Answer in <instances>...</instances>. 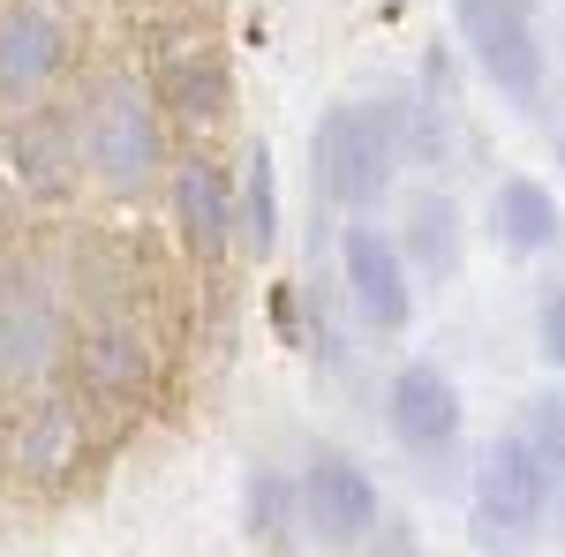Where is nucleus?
<instances>
[{"label":"nucleus","mask_w":565,"mask_h":557,"mask_svg":"<svg viewBox=\"0 0 565 557\" xmlns=\"http://www.w3.org/2000/svg\"><path fill=\"white\" fill-rule=\"evenodd\" d=\"M407 173V98L399 90H370V98H340L317 114L309 129V181L332 212H377Z\"/></svg>","instance_id":"nucleus-1"},{"label":"nucleus","mask_w":565,"mask_h":557,"mask_svg":"<svg viewBox=\"0 0 565 557\" xmlns=\"http://www.w3.org/2000/svg\"><path fill=\"white\" fill-rule=\"evenodd\" d=\"M551 490H558V468L535 452L527 429L490 437L476 452V474H468V543L482 557H521L543 535Z\"/></svg>","instance_id":"nucleus-2"},{"label":"nucleus","mask_w":565,"mask_h":557,"mask_svg":"<svg viewBox=\"0 0 565 557\" xmlns=\"http://www.w3.org/2000/svg\"><path fill=\"white\" fill-rule=\"evenodd\" d=\"M76 151H84V167L98 173L114 196H143V189L167 173V129H159V106H151L129 76L98 84L84 98V114H76Z\"/></svg>","instance_id":"nucleus-3"},{"label":"nucleus","mask_w":565,"mask_h":557,"mask_svg":"<svg viewBox=\"0 0 565 557\" xmlns=\"http://www.w3.org/2000/svg\"><path fill=\"white\" fill-rule=\"evenodd\" d=\"M452 31L468 45L476 76L513 114H535L551 90V53L535 39V0H452Z\"/></svg>","instance_id":"nucleus-4"},{"label":"nucleus","mask_w":565,"mask_h":557,"mask_svg":"<svg viewBox=\"0 0 565 557\" xmlns=\"http://www.w3.org/2000/svg\"><path fill=\"white\" fill-rule=\"evenodd\" d=\"M295 505H302V543H317L324 557H354L362 535L385 519V497H377V474L348 460V452H309V468L295 474Z\"/></svg>","instance_id":"nucleus-5"},{"label":"nucleus","mask_w":565,"mask_h":557,"mask_svg":"<svg viewBox=\"0 0 565 557\" xmlns=\"http://www.w3.org/2000/svg\"><path fill=\"white\" fill-rule=\"evenodd\" d=\"M340 287H348L362 332L399 340V332L415 324V279H407V264L392 249V234L370 226V218H348V226H340Z\"/></svg>","instance_id":"nucleus-6"},{"label":"nucleus","mask_w":565,"mask_h":557,"mask_svg":"<svg viewBox=\"0 0 565 557\" xmlns=\"http://www.w3.org/2000/svg\"><path fill=\"white\" fill-rule=\"evenodd\" d=\"M385 429H392V444L415 452V460L452 452L460 429H468V399L452 385V369H437V362H399L392 385H385Z\"/></svg>","instance_id":"nucleus-7"},{"label":"nucleus","mask_w":565,"mask_h":557,"mask_svg":"<svg viewBox=\"0 0 565 557\" xmlns=\"http://www.w3.org/2000/svg\"><path fill=\"white\" fill-rule=\"evenodd\" d=\"M68 68V23L45 0L0 8V106H39Z\"/></svg>","instance_id":"nucleus-8"},{"label":"nucleus","mask_w":565,"mask_h":557,"mask_svg":"<svg viewBox=\"0 0 565 557\" xmlns=\"http://www.w3.org/2000/svg\"><path fill=\"white\" fill-rule=\"evenodd\" d=\"M392 249L407 264V279H423V287H460V279H468V212L452 204V189L407 196V218H399Z\"/></svg>","instance_id":"nucleus-9"},{"label":"nucleus","mask_w":565,"mask_h":557,"mask_svg":"<svg viewBox=\"0 0 565 557\" xmlns=\"http://www.w3.org/2000/svg\"><path fill=\"white\" fill-rule=\"evenodd\" d=\"M61 354V309L39 271H0V377H39Z\"/></svg>","instance_id":"nucleus-10"},{"label":"nucleus","mask_w":565,"mask_h":557,"mask_svg":"<svg viewBox=\"0 0 565 557\" xmlns=\"http://www.w3.org/2000/svg\"><path fill=\"white\" fill-rule=\"evenodd\" d=\"M490 242H498L505 257H551L565 242L558 196H551L535 173H505V181L490 189Z\"/></svg>","instance_id":"nucleus-11"},{"label":"nucleus","mask_w":565,"mask_h":557,"mask_svg":"<svg viewBox=\"0 0 565 557\" xmlns=\"http://www.w3.org/2000/svg\"><path fill=\"white\" fill-rule=\"evenodd\" d=\"M174 226L196 257H226L234 249V189L212 159H181L174 167Z\"/></svg>","instance_id":"nucleus-12"},{"label":"nucleus","mask_w":565,"mask_h":557,"mask_svg":"<svg viewBox=\"0 0 565 557\" xmlns=\"http://www.w3.org/2000/svg\"><path fill=\"white\" fill-rule=\"evenodd\" d=\"M234 249H249L257 264L279 249V167H271L264 143L242 151V181H234Z\"/></svg>","instance_id":"nucleus-13"},{"label":"nucleus","mask_w":565,"mask_h":557,"mask_svg":"<svg viewBox=\"0 0 565 557\" xmlns=\"http://www.w3.org/2000/svg\"><path fill=\"white\" fill-rule=\"evenodd\" d=\"M242 535L264 550H287L302 535V505H295V474L287 468H249L242 474Z\"/></svg>","instance_id":"nucleus-14"},{"label":"nucleus","mask_w":565,"mask_h":557,"mask_svg":"<svg viewBox=\"0 0 565 557\" xmlns=\"http://www.w3.org/2000/svg\"><path fill=\"white\" fill-rule=\"evenodd\" d=\"M84 369L106 399H136V385L151 377V354L136 332H98V340H84Z\"/></svg>","instance_id":"nucleus-15"},{"label":"nucleus","mask_w":565,"mask_h":557,"mask_svg":"<svg viewBox=\"0 0 565 557\" xmlns=\"http://www.w3.org/2000/svg\"><path fill=\"white\" fill-rule=\"evenodd\" d=\"M174 114L189 121V129H212L218 114H226V68H218L212 53L174 61Z\"/></svg>","instance_id":"nucleus-16"},{"label":"nucleus","mask_w":565,"mask_h":557,"mask_svg":"<svg viewBox=\"0 0 565 557\" xmlns=\"http://www.w3.org/2000/svg\"><path fill=\"white\" fill-rule=\"evenodd\" d=\"M535 354L551 377H565V287H543V301H535Z\"/></svg>","instance_id":"nucleus-17"},{"label":"nucleus","mask_w":565,"mask_h":557,"mask_svg":"<svg viewBox=\"0 0 565 557\" xmlns=\"http://www.w3.org/2000/svg\"><path fill=\"white\" fill-rule=\"evenodd\" d=\"M362 557H423V535H415L407 519H377V527L362 535Z\"/></svg>","instance_id":"nucleus-18"},{"label":"nucleus","mask_w":565,"mask_h":557,"mask_svg":"<svg viewBox=\"0 0 565 557\" xmlns=\"http://www.w3.org/2000/svg\"><path fill=\"white\" fill-rule=\"evenodd\" d=\"M0 212H8V159H0Z\"/></svg>","instance_id":"nucleus-19"},{"label":"nucleus","mask_w":565,"mask_h":557,"mask_svg":"<svg viewBox=\"0 0 565 557\" xmlns=\"http://www.w3.org/2000/svg\"><path fill=\"white\" fill-rule=\"evenodd\" d=\"M558 173H565V129H558Z\"/></svg>","instance_id":"nucleus-20"},{"label":"nucleus","mask_w":565,"mask_h":557,"mask_svg":"<svg viewBox=\"0 0 565 557\" xmlns=\"http://www.w3.org/2000/svg\"><path fill=\"white\" fill-rule=\"evenodd\" d=\"M558 444H565V437H558Z\"/></svg>","instance_id":"nucleus-21"}]
</instances>
